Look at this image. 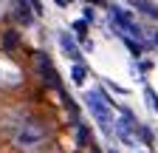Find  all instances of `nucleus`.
I'll return each instance as SVG.
<instances>
[{
  "instance_id": "1a4fd4ad",
  "label": "nucleus",
  "mask_w": 158,
  "mask_h": 153,
  "mask_svg": "<svg viewBox=\"0 0 158 153\" xmlns=\"http://www.w3.org/2000/svg\"><path fill=\"white\" fill-rule=\"evenodd\" d=\"M85 28H88V26H85V20H76V23H73V31H76V37H85Z\"/></svg>"
},
{
  "instance_id": "f257e3e1",
  "label": "nucleus",
  "mask_w": 158,
  "mask_h": 153,
  "mask_svg": "<svg viewBox=\"0 0 158 153\" xmlns=\"http://www.w3.org/2000/svg\"><path fill=\"white\" fill-rule=\"evenodd\" d=\"M9 139L20 153H45L48 150V125L34 113H17L9 125Z\"/></svg>"
},
{
  "instance_id": "7ed1b4c3",
  "label": "nucleus",
  "mask_w": 158,
  "mask_h": 153,
  "mask_svg": "<svg viewBox=\"0 0 158 153\" xmlns=\"http://www.w3.org/2000/svg\"><path fill=\"white\" fill-rule=\"evenodd\" d=\"M135 130H138V122L130 116V111H124V116L113 119V133H116V136L122 139L124 145H130V147H135V145H138V136H135Z\"/></svg>"
},
{
  "instance_id": "9d476101",
  "label": "nucleus",
  "mask_w": 158,
  "mask_h": 153,
  "mask_svg": "<svg viewBox=\"0 0 158 153\" xmlns=\"http://www.w3.org/2000/svg\"><path fill=\"white\" fill-rule=\"evenodd\" d=\"M28 3L34 6V11H37V14H40V11H43V3H40V0H28Z\"/></svg>"
},
{
  "instance_id": "f03ea898",
  "label": "nucleus",
  "mask_w": 158,
  "mask_h": 153,
  "mask_svg": "<svg viewBox=\"0 0 158 153\" xmlns=\"http://www.w3.org/2000/svg\"><path fill=\"white\" fill-rule=\"evenodd\" d=\"M85 108H88V113L96 119V125L102 128V133H107V136H113V113H110V102L113 99H107L102 91H85Z\"/></svg>"
},
{
  "instance_id": "4468645a",
  "label": "nucleus",
  "mask_w": 158,
  "mask_h": 153,
  "mask_svg": "<svg viewBox=\"0 0 158 153\" xmlns=\"http://www.w3.org/2000/svg\"><path fill=\"white\" fill-rule=\"evenodd\" d=\"M93 3H102V0H93Z\"/></svg>"
},
{
  "instance_id": "39448f33",
  "label": "nucleus",
  "mask_w": 158,
  "mask_h": 153,
  "mask_svg": "<svg viewBox=\"0 0 158 153\" xmlns=\"http://www.w3.org/2000/svg\"><path fill=\"white\" fill-rule=\"evenodd\" d=\"M56 40H59V48H62V54H65V57H71L73 63H82V48L76 46V40H73L68 31H59Z\"/></svg>"
},
{
  "instance_id": "f8f14e48",
  "label": "nucleus",
  "mask_w": 158,
  "mask_h": 153,
  "mask_svg": "<svg viewBox=\"0 0 158 153\" xmlns=\"http://www.w3.org/2000/svg\"><path fill=\"white\" fill-rule=\"evenodd\" d=\"M0 80H3V65H0Z\"/></svg>"
},
{
  "instance_id": "20e7f679",
  "label": "nucleus",
  "mask_w": 158,
  "mask_h": 153,
  "mask_svg": "<svg viewBox=\"0 0 158 153\" xmlns=\"http://www.w3.org/2000/svg\"><path fill=\"white\" fill-rule=\"evenodd\" d=\"M107 11H110V20H113V23H116L118 28H122L124 34H130V37H138V40L144 37L141 26H138V23L133 20V14H130L127 9H122V6H110Z\"/></svg>"
},
{
  "instance_id": "ddd939ff",
  "label": "nucleus",
  "mask_w": 158,
  "mask_h": 153,
  "mask_svg": "<svg viewBox=\"0 0 158 153\" xmlns=\"http://www.w3.org/2000/svg\"><path fill=\"white\" fill-rule=\"evenodd\" d=\"M155 46H158V34H155Z\"/></svg>"
},
{
  "instance_id": "0eeeda50",
  "label": "nucleus",
  "mask_w": 158,
  "mask_h": 153,
  "mask_svg": "<svg viewBox=\"0 0 158 153\" xmlns=\"http://www.w3.org/2000/svg\"><path fill=\"white\" fill-rule=\"evenodd\" d=\"M133 6H138L144 14H150V17H158V6L152 3V0H133Z\"/></svg>"
},
{
  "instance_id": "6e6552de",
  "label": "nucleus",
  "mask_w": 158,
  "mask_h": 153,
  "mask_svg": "<svg viewBox=\"0 0 158 153\" xmlns=\"http://www.w3.org/2000/svg\"><path fill=\"white\" fill-rule=\"evenodd\" d=\"M71 80H73L76 85H82V82H85V68H82V63H76V65L71 68Z\"/></svg>"
},
{
  "instance_id": "423d86ee",
  "label": "nucleus",
  "mask_w": 158,
  "mask_h": 153,
  "mask_svg": "<svg viewBox=\"0 0 158 153\" xmlns=\"http://www.w3.org/2000/svg\"><path fill=\"white\" fill-rule=\"evenodd\" d=\"M37 71L43 74V80H45L48 85L59 88V76H56V71H54V65H51V60H48V54H43V51L37 54Z\"/></svg>"
},
{
  "instance_id": "9b49d317",
  "label": "nucleus",
  "mask_w": 158,
  "mask_h": 153,
  "mask_svg": "<svg viewBox=\"0 0 158 153\" xmlns=\"http://www.w3.org/2000/svg\"><path fill=\"white\" fill-rule=\"evenodd\" d=\"M71 3V0H56V6H68Z\"/></svg>"
}]
</instances>
